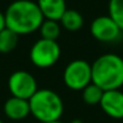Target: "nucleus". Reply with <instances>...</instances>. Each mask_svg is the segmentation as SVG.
Instances as JSON below:
<instances>
[{"instance_id":"nucleus-1","label":"nucleus","mask_w":123,"mask_h":123,"mask_svg":"<svg viewBox=\"0 0 123 123\" xmlns=\"http://www.w3.org/2000/svg\"><path fill=\"white\" fill-rule=\"evenodd\" d=\"M4 13L6 28L19 36L39 30L45 19L37 4L31 0H16L7 6Z\"/></svg>"},{"instance_id":"nucleus-2","label":"nucleus","mask_w":123,"mask_h":123,"mask_svg":"<svg viewBox=\"0 0 123 123\" xmlns=\"http://www.w3.org/2000/svg\"><path fill=\"white\" fill-rule=\"evenodd\" d=\"M92 83L104 92L121 89L123 86V58L115 53H105L92 64Z\"/></svg>"},{"instance_id":"nucleus-3","label":"nucleus","mask_w":123,"mask_h":123,"mask_svg":"<svg viewBox=\"0 0 123 123\" xmlns=\"http://www.w3.org/2000/svg\"><path fill=\"white\" fill-rule=\"evenodd\" d=\"M30 115L40 123L60 121L64 112V103L60 95L52 89L42 88L29 99Z\"/></svg>"},{"instance_id":"nucleus-4","label":"nucleus","mask_w":123,"mask_h":123,"mask_svg":"<svg viewBox=\"0 0 123 123\" xmlns=\"http://www.w3.org/2000/svg\"><path fill=\"white\" fill-rule=\"evenodd\" d=\"M29 58L33 65L39 69L53 67L60 58V46L57 41L39 39L29 51Z\"/></svg>"},{"instance_id":"nucleus-5","label":"nucleus","mask_w":123,"mask_h":123,"mask_svg":"<svg viewBox=\"0 0 123 123\" xmlns=\"http://www.w3.org/2000/svg\"><path fill=\"white\" fill-rule=\"evenodd\" d=\"M63 82L71 91H82L92 83V64L85 59H75L65 67Z\"/></svg>"},{"instance_id":"nucleus-6","label":"nucleus","mask_w":123,"mask_h":123,"mask_svg":"<svg viewBox=\"0 0 123 123\" xmlns=\"http://www.w3.org/2000/svg\"><path fill=\"white\" fill-rule=\"evenodd\" d=\"M7 87L12 97L29 100L39 89L35 77L25 70H17L12 73L7 81Z\"/></svg>"},{"instance_id":"nucleus-7","label":"nucleus","mask_w":123,"mask_h":123,"mask_svg":"<svg viewBox=\"0 0 123 123\" xmlns=\"http://www.w3.org/2000/svg\"><path fill=\"white\" fill-rule=\"evenodd\" d=\"M121 33L122 30L109 15L99 16L91 23V34L100 42H115L121 37Z\"/></svg>"},{"instance_id":"nucleus-8","label":"nucleus","mask_w":123,"mask_h":123,"mask_svg":"<svg viewBox=\"0 0 123 123\" xmlns=\"http://www.w3.org/2000/svg\"><path fill=\"white\" fill-rule=\"evenodd\" d=\"M101 110L111 118H123V92L121 89L105 91L100 101Z\"/></svg>"},{"instance_id":"nucleus-9","label":"nucleus","mask_w":123,"mask_h":123,"mask_svg":"<svg viewBox=\"0 0 123 123\" xmlns=\"http://www.w3.org/2000/svg\"><path fill=\"white\" fill-rule=\"evenodd\" d=\"M4 113L12 121H22L30 115L29 100L10 97L4 104Z\"/></svg>"},{"instance_id":"nucleus-10","label":"nucleus","mask_w":123,"mask_h":123,"mask_svg":"<svg viewBox=\"0 0 123 123\" xmlns=\"http://www.w3.org/2000/svg\"><path fill=\"white\" fill-rule=\"evenodd\" d=\"M36 4L45 19L58 22L68 9L65 0H37Z\"/></svg>"},{"instance_id":"nucleus-11","label":"nucleus","mask_w":123,"mask_h":123,"mask_svg":"<svg viewBox=\"0 0 123 123\" xmlns=\"http://www.w3.org/2000/svg\"><path fill=\"white\" fill-rule=\"evenodd\" d=\"M59 23L62 28H64L68 31H77L83 27L85 21L79 11L73 9H67V11L60 17Z\"/></svg>"},{"instance_id":"nucleus-12","label":"nucleus","mask_w":123,"mask_h":123,"mask_svg":"<svg viewBox=\"0 0 123 123\" xmlns=\"http://www.w3.org/2000/svg\"><path fill=\"white\" fill-rule=\"evenodd\" d=\"M19 41V35H17L15 31L10 30L9 28H5L0 31V53L6 54L12 52Z\"/></svg>"},{"instance_id":"nucleus-13","label":"nucleus","mask_w":123,"mask_h":123,"mask_svg":"<svg viewBox=\"0 0 123 123\" xmlns=\"http://www.w3.org/2000/svg\"><path fill=\"white\" fill-rule=\"evenodd\" d=\"M39 30H40V34H41V39L57 41V39L60 35L62 27H60V23L58 21L43 19V22L40 25V29Z\"/></svg>"},{"instance_id":"nucleus-14","label":"nucleus","mask_w":123,"mask_h":123,"mask_svg":"<svg viewBox=\"0 0 123 123\" xmlns=\"http://www.w3.org/2000/svg\"><path fill=\"white\" fill-rule=\"evenodd\" d=\"M82 100L87 105H98L101 101L104 91L94 83H89L82 91Z\"/></svg>"},{"instance_id":"nucleus-15","label":"nucleus","mask_w":123,"mask_h":123,"mask_svg":"<svg viewBox=\"0 0 123 123\" xmlns=\"http://www.w3.org/2000/svg\"><path fill=\"white\" fill-rule=\"evenodd\" d=\"M109 16L123 31V0H110Z\"/></svg>"},{"instance_id":"nucleus-16","label":"nucleus","mask_w":123,"mask_h":123,"mask_svg":"<svg viewBox=\"0 0 123 123\" xmlns=\"http://www.w3.org/2000/svg\"><path fill=\"white\" fill-rule=\"evenodd\" d=\"M6 28V22H5V13L0 11V31Z\"/></svg>"},{"instance_id":"nucleus-17","label":"nucleus","mask_w":123,"mask_h":123,"mask_svg":"<svg viewBox=\"0 0 123 123\" xmlns=\"http://www.w3.org/2000/svg\"><path fill=\"white\" fill-rule=\"evenodd\" d=\"M71 123H83L81 119H74V121H71Z\"/></svg>"},{"instance_id":"nucleus-18","label":"nucleus","mask_w":123,"mask_h":123,"mask_svg":"<svg viewBox=\"0 0 123 123\" xmlns=\"http://www.w3.org/2000/svg\"><path fill=\"white\" fill-rule=\"evenodd\" d=\"M48 123H63V122H60V121H55V122H48Z\"/></svg>"},{"instance_id":"nucleus-19","label":"nucleus","mask_w":123,"mask_h":123,"mask_svg":"<svg viewBox=\"0 0 123 123\" xmlns=\"http://www.w3.org/2000/svg\"><path fill=\"white\" fill-rule=\"evenodd\" d=\"M0 123H4V122H3V121H1V119H0Z\"/></svg>"}]
</instances>
